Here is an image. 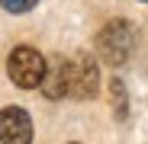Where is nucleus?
Returning <instances> with one entry per match:
<instances>
[{
  "mask_svg": "<svg viewBox=\"0 0 148 144\" xmlns=\"http://www.w3.org/2000/svg\"><path fill=\"white\" fill-rule=\"evenodd\" d=\"M0 141L3 144H32V118L26 109H19V106L0 109Z\"/></svg>",
  "mask_w": 148,
  "mask_h": 144,
  "instance_id": "4",
  "label": "nucleus"
},
{
  "mask_svg": "<svg viewBox=\"0 0 148 144\" xmlns=\"http://www.w3.org/2000/svg\"><path fill=\"white\" fill-rule=\"evenodd\" d=\"M42 93L48 99H61L68 96V61L64 58H55L52 64H45V77H42Z\"/></svg>",
  "mask_w": 148,
  "mask_h": 144,
  "instance_id": "5",
  "label": "nucleus"
},
{
  "mask_svg": "<svg viewBox=\"0 0 148 144\" xmlns=\"http://www.w3.org/2000/svg\"><path fill=\"white\" fill-rule=\"evenodd\" d=\"M36 3H39V0H0V7L10 10V13H26V10H32Z\"/></svg>",
  "mask_w": 148,
  "mask_h": 144,
  "instance_id": "7",
  "label": "nucleus"
},
{
  "mask_svg": "<svg viewBox=\"0 0 148 144\" xmlns=\"http://www.w3.org/2000/svg\"><path fill=\"white\" fill-rule=\"evenodd\" d=\"M110 93L116 99V115L122 118V115H126V87H122V80H113L110 83Z\"/></svg>",
  "mask_w": 148,
  "mask_h": 144,
  "instance_id": "6",
  "label": "nucleus"
},
{
  "mask_svg": "<svg viewBox=\"0 0 148 144\" xmlns=\"http://www.w3.org/2000/svg\"><path fill=\"white\" fill-rule=\"evenodd\" d=\"M132 42H135V29L122 19H113L110 26H103V32L97 35V48H100V58L113 67H119L132 55Z\"/></svg>",
  "mask_w": 148,
  "mask_h": 144,
  "instance_id": "1",
  "label": "nucleus"
},
{
  "mask_svg": "<svg viewBox=\"0 0 148 144\" xmlns=\"http://www.w3.org/2000/svg\"><path fill=\"white\" fill-rule=\"evenodd\" d=\"M7 74H10V80H13L16 87L32 90V87H39L42 77H45V58L36 51V48L19 45V48H13V55H10V61H7Z\"/></svg>",
  "mask_w": 148,
  "mask_h": 144,
  "instance_id": "2",
  "label": "nucleus"
},
{
  "mask_svg": "<svg viewBox=\"0 0 148 144\" xmlns=\"http://www.w3.org/2000/svg\"><path fill=\"white\" fill-rule=\"evenodd\" d=\"M100 90V70L90 55H77L68 61V96L74 99H93Z\"/></svg>",
  "mask_w": 148,
  "mask_h": 144,
  "instance_id": "3",
  "label": "nucleus"
}]
</instances>
